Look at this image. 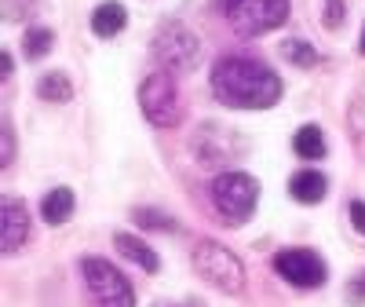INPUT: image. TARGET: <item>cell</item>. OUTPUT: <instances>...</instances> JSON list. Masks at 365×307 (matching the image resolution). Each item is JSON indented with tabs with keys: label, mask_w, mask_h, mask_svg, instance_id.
<instances>
[{
	"label": "cell",
	"mask_w": 365,
	"mask_h": 307,
	"mask_svg": "<svg viewBox=\"0 0 365 307\" xmlns=\"http://www.w3.org/2000/svg\"><path fill=\"white\" fill-rule=\"evenodd\" d=\"M212 91L223 106L267 110L282 99V77L249 55H227L212 66Z\"/></svg>",
	"instance_id": "6da1fadb"
},
{
	"label": "cell",
	"mask_w": 365,
	"mask_h": 307,
	"mask_svg": "<svg viewBox=\"0 0 365 307\" xmlns=\"http://www.w3.org/2000/svg\"><path fill=\"white\" fill-rule=\"evenodd\" d=\"M220 11L241 37H259L289 19V0H220Z\"/></svg>",
	"instance_id": "7a4b0ae2"
},
{
	"label": "cell",
	"mask_w": 365,
	"mask_h": 307,
	"mask_svg": "<svg viewBox=\"0 0 365 307\" xmlns=\"http://www.w3.org/2000/svg\"><path fill=\"white\" fill-rule=\"evenodd\" d=\"M194 271L220 293H241L245 289V267L220 241H197L194 245Z\"/></svg>",
	"instance_id": "3957f363"
},
{
	"label": "cell",
	"mask_w": 365,
	"mask_h": 307,
	"mask_svg": "<svg viewBox=\"0 0 365 307\" xmlns=\"http://www.w3.org/2000/svg\"><path fill=\"white\" fill-rule=\"evenodd\" d=\"M139 110L154 129H175L182 117V103H179V88L172 81L168 70L146 74L139 84Z\"/></svg>",
	"instance_id": "277c9868"
},
{
	"label": "cell",
	"mask_w": 365,
	"mask_h": 307,
	"mask_svg": "<svg viewBox=\"0 0 365 307\" xmlns=\"http://www.w3.org/2000/svg\"><path fill=\"white\" fill-rule=\"evenodd\" d=\"M259 201V183L249 172H223L212 183V205L227 223H245Z\"/></svg>",
	"instance_id": "5b68a950"
},
{
	"label": "cell",
	"mask_w": 365,
	"mask_h": 307,
	"mask_svg": "<svg viewBox=\"0 0 365 307\" xmlns=\"http://www.w3.org/2000/svg\"><path fill=\"white\" fill-rule=\"evenodd\" d=\"M81 274H84V286L96 300V307H135V289L132 282L120 274L110 260L103 256H84L81 260Z\"/></svg>",
	"instance_id": "8992f818"
},
{
	"label": "cell",
	"mask_w": 365,
	"mask_h": 307,
	"mask_svg": "<svg viewBox=\"0 0 365 307\" xmlns=\"http://www.w3.org/2000/svg\"><path fill=\"white\" fill-rule=\"evenodd\" d=\"M154 55H158V63L168 74H190L201 63V41L190 34L187 26L168 22V26H161V34L154 37Z\"/></svg>",
	"instance_id": "52a82bcc"
},
{
	"label": "cell",
	"mask_w": 365,
	"mask_h": 307,
	"mask_svg": "<svg viewBox=\"0 0 365 307\" xmlns=\"http://www.w3.org/2000/svg\"><path fill=\"white\" fill-rule=\"evenodd\" d=\"M274 271L296 289H318L329 278V267L314 249H282L274 256Z\"/></svg>",
	"instance_id": "ba28073f"
},
{
	"label": "cell",
	"mask_w": 365,
	"mask_h": 307,
	"mask_svg": "<svg viewBox=\"0 0 365 307\" xmlns=\"http://www.w3.org/2000/svg\"><path fill=\"white\" fill-rule=\"evenodd\" d=\"M26 238H29V212H26V205L19 198H4V238H0L4 256H15Z\"/></svg>",
	"instance_id": "9c48e42d"
},
{
	"label": "cell",
	"mask_w": 365,
	"mask_h": 307,
	"mask_svg": "<svg viewBox=\"0 0 365 307\" xmlns=\"http://www.w3.org/2000/svg\"><path fill=\"white\" fill-rule=\"evenodd\" d=\"M113 249H117L120 256H125V260H132L135 267L150 271V274H154V271L161 267L158 253L150 249V245H146L143 238H135V234H113Z\"/></svg>",
	"instance_id": "30bf717a"
},
{
	"label": "cell",
	"mask_w": 365,
	"mask_h": 307,
	"mask_svg": "<svg viewBox=\"0 0 365 307\" xmlns=\"http://www.w3.org/2000/svg\"><path fill=\"white\" fill-rule=\"evenodd\" d=\"M325 191H329V183H325V176L314 172V168H303V172H296V176L289 179V194H292L299 205H318V201L325 198Z\"/></svg>",
	"instance_id": "8fae6325"
},
{
	"label": "cell",
	"mask_w": 365,
	"mask_h": 307,
	"mask_svg": "<svg viewBox=\"0 0 365 307\" xmlns=\"http://www.w3.org/2000/svg\"><path fill=\"white\" fill-rule=\"evenodd\" d=\"M125 26H128V11L117 0H106V4H99L91 11V34L96 37H117Z\"/></svg>",
	"instance_id": "7c38bea8"
},
{
	"label": "cell",
	"mask_w": 365,
	"mask_h": 307,
	"mask_svg": "<svg viewBox=\"0 0 365 307\" xmlns=\"http://www.w3.org/2000/svg\"><path fill=\"white\" fill-rule=\"evenodd\" d=\"M73 191L70 187H55V191H48L44 194V201H41V216H44V223H51V227H58V223H66L70 216H73Z\"/></svg>",
	"instance_id": "4fadbf2b"
},
{
	"label": "cell",
	"mask_w": 365,
	"mask_h": 307,
	"mask_svg": "<svg viewBox=\"0 0 365 307\" xmlns=\"http://www.w3.org/2000/svg\"><path fill=\"white\" fill-rule=\"evenodd\" d=\"M292 150L299 154L303 161L325 158V136H322V129H318V125H303V129L292 136Z\"/></svg>",
	"instance_id": "5bb4252c"
},
{
	"label": "cell",
	"mask_w": 365,
	"mask_h": 307,
	"mask_svg": "<svg viewBox=\"0 0 365 307\" xmlns=\"http://www.w3.org/2000/svg\"><path fill=\"white\" fill-rule=\"evenodd\" d=\"M37 96L44 103H70L73 99V84H70L66 74H44L37 81Z\"/></svg>",
	"instance_id": "9a60e30c"
},
{
	"label": "cell",
	"mask_w": 365,
	"mask_h": 307,
	"mask_svg": "<svg viewBox=\"0 0 365 307\" xmlns=\"http://www.w3.org/2000/svg\"><path fill=\"white\" fill-rule=\"evenodd\" d=\"M51 44H55V37H51V29H44V26H34V29L22 37L26 59H44V55L51 51Z\"/></svg>",
	"instance_id": "2e32d148"
},
{
	"label": "cell",
	"mask_w": 365,
	"mask_h": 307,
	"mask_svg": "<svg viewBox=\"0 0 365 307\" xmlns=\"http://www.w3.org/2000/svg\"><path fill=\"white\" fill-rule=\"evenodd\" d=\"M282 51H285V59H289L292 66H303V70H311V66L318 63V51H314L307 41H285Z\"/></svg>",
	"instance_id": "e0dca14e"
},
{
	"label": "cell",
	"mask_w": 365,
	"mask_h": 307,
	"mask_svg": "<svg viewBox=\"0 0 365 307\" xmlns=\"http://www.w3.org/2000/svg\"><path fill=\"white\" fill-rule=\"evenodd\" d=\"M135 223L139 227H154V231H172L175 227V220L161 216V212H154V208H135Z\"/></svg>",
	"instance_id": "ac0fdd59"
},
{
	"label": "cell",
	"mask_w": 365,
	"mask_h": 307,
	"mask_svg": "<svg viewBox=\"0 0 365 307\" xmlns=\"http://www.w3.org/2000/svg\"><path fill=\"white\" fill-rule=\"evenodd\" d=\"M344 22V0H325V26L336 29Z\"/></svg>",
	"instance_id": "d6986e66"
},
{
	"label": "cell",
	"mask_w": 365,
	"mask_h": 307,
	"mask_svg": "<svg viewBox=\"0 0 365 307\" xmlns=\"http://www.w3.org/2000/svg\"><path fill=\"white\" fill-rule=\"evenodd\" d=\"M351 223L358 234H365V201H351Z\"/></svg>",
	"instance_id": "ffe728a7"
},
{
	"label": "cell",
	"mask_w": 365,
	"mask_h": 307,
	"mask_svg": "<svg viewBox=\"0 0 365 307\" xmlns=\"http://www.w3.org/2000/svg\"><path fill=\"white\" fill-rule=\"evenodd\" d=\"M15 158V136H11V125H4V158H0V165H11Z\"/></svg>",
	"instance_id": "44dd1931"
},
{
	"label": "cell",
	"mask_w": 365,
	"mask_h": 307,
	"mask_svg": "<svg viewBox=\"0 0 365 307\" xmlns=\"http://www.w3.org/2000/svg\"><path fill=\"white\" fill-rule=\"evenodd\" d=\"M361 55H365V29H361Z\"/></svg>",
	"instance_id": "7402d4cb"
},
{
	"label": "cell",
	"mask_w": 365,
	"mask_h": 307,
	"mask_svg": "<svg viewBox=\"0 0 365 307\" xmlns=\"http://www.w3.org/2000/svg\"><path fill=\"white\" fill-rule=\"evenodd\" d=\"M158 307H172V303H158Z\"/></svg>",
	"instance_id": "603a6c76"
}]
</instances>
